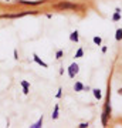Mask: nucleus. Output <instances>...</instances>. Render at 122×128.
<instances>
[{
	"mask_svg": "<svg viewBox=\"0 0 122 128\" xmlns=\"http://www.w3.org/2000/svg\"><path fill=\"white\" fill-rule=\"evenodd\" d=\"M53 7L57 9V10H75V9H78L77 4H72V3H70V2H61V3L54 4Z\"/></svg>",
	"mask_w": 122,
	"mask_h": 128,
	"instance_id": "nucleus-1",
	"label": "nucleus"
},
{
	"mask_svg": "<svg viewBox=\"0 0 122 128\" xmlns=\"http://www.w3.org/2000/svg\"><path fill=\"white\" fill-rule=\"evenodd\" d=\"M28 13H34V12H26V13H16V14H0V18H18Z\"/></svg>",
	"mask_w": 122,
	"mask_h": 128,
	"instance_id": "nucleus-2",
	"label": "nucleus"
},
{
	"mask_svg": "<svg viewBox=\"0 0 122 128\" xmlns=\"http://www.w3.org/2000/svg\"><path fill=\"white\" fill-rule=\"evenodd\" d=\"M108 115H109V104H107L104 112H102V124L104 125H107V122H108Z\"/></svg>",
	"mask_w": 122,
	"mask_h": 128,
	"instance_id": "nucleus-3",
	"label": "nucleus"
},
{
	"mask_svg": "<svg viewBox=\"0 0 122 128\" xmlns=\"http://www.w3.org/2000/svg\"><path fill=\"white\" fill-rule=\"evenodd\" d=\"M68 73H70V77H71V78L75 77V74L78 73V66H77V64H75V63L71 64V66H70V71H68Z\"/></svg>",
	"mask_w": 122,
	"mask_h": 128,
	"instance_id": "nucleus-4",
	"label": "nucleus"
},
{
	"mask_svg": "<svg viewBox=\"0 0 122 128\" xmlns=\"http://www.w3.org/2000/svg\"><path fill=\"white\" fill-rule=\"evenodd\" d=\"M33 57H34V61H36L37 64H40V66H43L44 68H47V67H48V66H47V64H45L44 61H43V60H41V58H40V57H38V56H37V54H34V56H33Z\"/></svg>",
	"mask_w": 122,
	"mask_h": 128,
	"instance_id": "nucleus-5",
	"label": "nucleus"
},
{
	"mask_svg": "<svg viewBox=\"0 0 122 128\" xmlns=\"http://www.w3.org/2000/svg\"><path fill=\"white\" fill-rule=\"evenodd\" d=\"M21 4H31V6H37V4H41L44 3V0H38V2H24V0H20Z\"/></svg>",
	"mask_w": 122,
	"mask_h": 128,
	"instance_id": "nucleus-6",
	"label": "nucleus"
},
{
	"mask_svg": "<svg viewBox=\"0 0 122 128\" xmlns=\"http://www.w3.org/2000/svg\"><path fill=\"white\" fill-rule=\"evenodd\" d=\"M21 87H23V92H24V94H28V82L21 81Z\"/></svg>",
	"mask_w": 122,
	"mask_h": 128,
	"instance_id": "nucleus-7",
	"label": "nucleus"
},
{
	"mask_svg": "<svg viewBox=\"0 0 122 128\" xmlns=\"http://www.w3.org/2000/svg\"><path fill=\"white\" fill-rule=\"evenodd\" d=\"M70 40L71 41H78V32H72L71 36H70Z\"/></svg>",
	"mask_w": 122,
	"mask_h": 128,
	"instance_id": "nucleus-8",
	"label": "nucleus"
},
{
	"mask_svg": "<svg viewBox=\"0 0 122 128\" xmlns=\"http://www.w3.org/2000/svg\"><path fill=\"white\" fill-rule=\"evenodd\" d=\"M119 13H121V10H119V9H117V13L114 14V17H112V20H114V22H117V20H119V18H121V14H119Z\"/></svg>",
	"mask_w": 122,
	"mask_h": 128,
	"instance_id": "nucleus-9",
	"label": "nucleus"
},
{
	"mask_svg": "<svg viewBox=\"0 0 122 128\" xmlns=\"http://www.w3.org/2000/svg\"><path fill=\"white\" fill-rule=\"evenodd\" d=\"M84 90V86L81 82H75V91H82Z\"/></svg>",
	"mask_w": 122,
	"mask_h": 128,
	"instance_id": "nucleus-10",
	"label": "nucleus"
},
{
	"mask_svg": "<svg viewBox=\"0 0 122 128\" xmlns=\"http://www.w3.org/2000/svg\"><path fill=\"white\" fill-rule=\"evenodd\" d=\"M117 40H122V28H118L117 30V36H115Z\"/></svg>",
	"mask_w": 122,
	"mask_h": 128,
	"instance_id": "nucleus-11",
	"label": "nucleus"
},
{
	"mask_svg": "<svg viewBox=\"0 0 122 128\" xmlns=\"http://www.w3.org/2000/svg\"><path fill=\"white\" fill-rule=\"evenodd\" d=\"M41 125H43V117H41V118L38 120V121H37L34 125H31V127H33V128H38V127H41Z\"/></svg>",
	"mask_w": 122,
	"mask_h": 128,
	"instance_id": "nucleus-12",
	"label": "nucleus"
},
{
	"mask_svg": "<svg viewBox=\"0 0 122 128\" xmlns=\"http://www.w3.org/2000/svg\"><path fill=\"white\" fill-rule=\"evenodd\" d=\"M94 96H95V98H98V100H101V91L100 90H94Z\"/></svg>",
	"mask_w": 122,
	"mask_h": 128,
	"instance_id": "nucleus-13",
	"label": "nucleus"
},
{
	"mask_svg": "<svg viewBox=\"0 0 122 128\" xmlns=\"http://www.w3.org/2000/svg\"><path fill=\"white\" fill-rule=\"evenodd\" d=\"M57 117H58V105H55L54 112H53V118H57Z\"/></svg>",
	"mask_w": 122,
	"mask_h": 128,
	"instance_id": "nucleus-14",
	"label": "nucleus"
},
{
	"mask_svg": "<svg viewBox=\"0 0 122 128\" xmlns=\"http://www.w3.org/2000/svg\"><path fill=\"white\" fill-rule=\"evenodd\" d=\"M82 54H84V51H82V48H80V50L75 53V57H77V58H80V57H82Z\"/></svg>",
	"mask_w": 122,
	"mask_h": 128,
	"instance_id": "nucleus-15",
	"label": "nucleus"
},
{
	"mask_svg": "<svg viewBox=\"0 0 122 128\" xmlns=\"http://www.w3.org/2000/svg\"><path fill=\"white\" fill-rule=\"evenodd\" d=\"M94 43L95 44H101V37H94Z\"/></svg>",
	"mask_w": 122,
	"mask_h": 128,
	"instance_id": "nucleus-16",
	"label": "nucleus"
},
{
	"mask_svg": "<svg viewBox=\"0 0 122 128\" xmlns=\"http://www.w3.org/2000/svg\"><path fill=\"white\" fill-rule=\"evenodd\" d=\"M61 56H63V51H58L57 53V58H61Z\"/></svg>",
	"mask_w": 122,
	"mask_h": 128,
	"instance_id": "nucleus-17",
	"label": "nucleus"
},
{
	"mask_svg": "<svg viewBox=\"0 0 122 128\" xmlns=\"http://www.w3.org/2000/svg\"><path fill=\"white\" fill-rule=\"evenodd\" d=\"M80 127H81V128H85V127H88V124H80Z\"/></svg>",
	"mask_w": 122,
	"mask_h": 128,
	"instance_id": "nucleus-18",
	"label": "nucleus"
},
{
	"mask_svg": "<svg viewBox=\"0 0 122 128\" xmlns=\"http://www.w3.org/2000/svg\"><path fill=\"white\" fill-rule=\"evenodd\" d=\"M119 94H122V88H121V90H119Z\"/></svg>",
	"mask_w": 122,
	"mask_h": 128,
	"instance_id": "nucleus-19",
	"label": "nucleus"
},
{
	"mask_svg": "<svg viewBox=\"0 0 122 128\" xmlns=\"http://www.w3.org/2000/svg\"><path fill=\"white\" fill-rule=\"evenodd\" d=\"M7 2H9V0H7Z\"/></svg>",
	"mask_w": 122,
	"mask_h": 128,
	"instance_id": "nucleus-20",
	"label": "nucleus"
}]
</instances>
